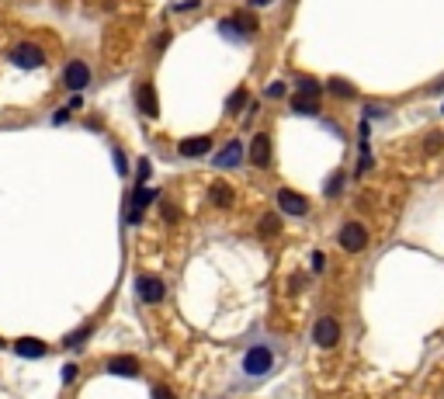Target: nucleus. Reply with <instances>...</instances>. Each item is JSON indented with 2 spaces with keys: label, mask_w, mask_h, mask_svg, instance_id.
<instances>
[{
  "label": "nucleus",
  "mask_w": 444,
  "mask_h": 399,
  "mask_svg": "<svg viewBox=\"0 0 444 399\" xmlns=\"http://www.w3.org/2000/svg\"><path fill=\"white\" fill-rule=\"evenodd\" d=\"M8 59H11L18 70H39V66H46V53H42V46H35V42H18V46L8 53Z\"/></svg>",
  "instance_id": "nucleus-1"
},
{
  "label": "nucleus",
  "mask_w": 444,
  "mask_h": 399,
  "mask_svg": "<svg viewBox=\"0 0 444 399\" xmlns=\"http://www.w3.org/2000/svg\"><path fill=\"white\" fill-rule=\"evenodd\" d=\"M271 368H275V351H271V347L257 344V347H250V351L243 354V371H247V375H268Z\"/></svg>",
  "instance_id": "nucleus-2"
},
{
  "label": "nucleus",
  "mask_w": 444,
  "mask_h": 399,
  "mask_svg": "<svg viewBox=\"0 0 444 399\" xmlns=\"http://www.w3.org/2000/svg\"><path fill=\"white\" fill-rule=\"evenodd\" d=\"M337 240H340V247H344L347 254H361V250L368 247V230H364L361 223H347Z\"/></svg>",
  "instance_id": "nucleus-3"
},
{
  "label": "nucleus",
  "mask_w": 444,
  "mask_h": 399,
  "mask_svg": "<svg viewBox=\"0 0 444 399\" xmlns=\"http://www.w3.org/2000/svg\"><path fill=\"white\" fill-rule=\"evenodd\" d=\"M313 340H316V347H337V340H340V323H337L333 316H323V319L313 326Z\"/></svg>",
  "instance_id": "nucleus-4"
},
{
  "label": "nucleus",
  "mask_w": 444,
  "mask_h": 399,
  "mask_svg": "<svg viewBox=\"0 0 444 399\" xmlns=\"http://www.w3.org/2000/svg\"><path fill=\"white\" fill-rule=\"evenodd\" d=\"M278 205H281V212L285 216H295V219H302V216H309V198H302L299 191H278Z\"/></svg>",
  "instance_id": "nucleus-5"
},
{
  "label": "nucleus",
  "mask_w": 444,
  "mask_h": 399,
  "mask_svg": "<svg viewBox=\"0 0 444 399\" xmlns=\"http://www.w3.org/2000/svg\"><path fill=\"white\" fill-rule=\"evenodd\" d=\"M63 84H66L70 91H84V87L91 84V66H87L84 59L66 63V70H63Z\"/></svg>",
  "instance_id": "nucleus-6"
},
{
  "label": "nucleus",
  "mask_w": 444,
  "mask_h": 399,
  "mask_svg": "<svg viewBox=\"0 0 444 399\" xmlns=\"http://www.w3.org/2000/svg\"><path fill=\"white\" fill-rule=\"evenodd\" d=\"M219 170H230V167H240L243 163V142L240 139H230L226 146H222L219 153H215V160H212Z\"/></svg>",
  "instance_id": "nucleus-7"
},
{
  "label": "nucleus",
  "mask_w": 444,
  "mask_h": 399,
  "mask_svg": "<svg viewBox=\"0 0 444 399\" xmlns=\"http://www.w3.org/2000/svg\"><path fill=\"white\" fill-rule=\"evenodd\" d=\"M156 198V187H146V184H139L136 191H132V205H129V223L132 226H139L142 223V209Z\"/></svg>",
  "instance_id": "nucleus-8"
},
{
  "label": "nucleus",
  "mask_w": 444,
  "mask_h": 399,
  "mask_svg": "<svg viewBox=\"0 0 444 399\" xmlns=\"http://www.w3.org/2000/svg\"><path fill=\"white\" fill-rule=\"evenodd\" d=\"M208 149H212V136H191V139H181V142H177V153L187 156V160L208 156Z\"/></svg>",
  "instance_id": "nucleus-9"
},
{
  "label": "nucleus",
  "mask_w": 444,
  "mask_h": 399,
  "mask_svg": "<svg viewBox=\"0 0 444 399\" xmlns=\"http://www.w3.org/2000/svg\"><path fill=\"white\" fill-rule=\"evenodd\" d=\"M136 104H139V111L149 115V118L160 115V98H156L153 84H139V87H136Z\"/></svg>",
  "instance_id": "nucleus-10"
},
{
  "label": "nucleus",
  "mask_w": 444,
  "mask_h": 399,
  "mask_svg": "<svg viewBox=\"0 0 444 399\" xmlns=\"http://www.w3.org/2000/svg\"><path fill=\"white\" fill-rule=\"evenodd\" d=\"M136 295H139L142 302H149V306H153V302H160V299L167 295V288H163V281H160V278H149V275H146V278H139V281H136Z\"/></svg>",
  "instance_id": "nucleus-11"
},
{
  "label": "nucleus",
  "mask_w": 444,
  "mask_h": 399,
  "mask_svg": "<svg viewBox=\"0 0 444 399\" xmlns=\"http://www.w3.org/2000/svg\"><path fill=\"white\" fill-rule=\"evenodd\" d=\"M250 163L254 167H268L271 163V139L261 132V136H254V142H250Z\"/></svg>",
  "instance_id": "nucleus-12"
},
{
  "label": "nucleus",
  "mask_w": 444,
  "mask_h": 399,
  "mask_svg": "<svg viewBox=\"0 0 444 399\" xmlns=\"http://www.w3.org/2000/svg\"><path fill=\"white\" fill-rule=\"evenodd\" d=\"M15 354H21V358H42V354H49V347H46V340H39V337H21V340L15 344Z\"/></svg>",
  "instance_id": "nucleus-13"
},
{
  "label": "nucleus",
  "mask_w": 444,
  "mask_h": 399,
  "mask_svg": "<svg viewBox=\"0 0 444 399\" xmlns=\"http://www.w3.org/2000/svg\"><path fill=\"white\" fill-rule=\"evenodd\" d=\"M208 202H212V205H219V209H230V205H233V187H230V184H222V180H219V184H212V187H208Z\"/></svg>",
  "instance_id": "nucleus-14"
},
{
  "label": "nucleus",
  "mask_w": 444,
  "mask_h": 399,
  "mask_svg": "<svg viewBox=\"0 0 444 399\" xmlns=\"http://www.w3.org/2000/svg\"><path fill=\"white\" fill-rule=\"evenodd\" d=\"M108 371H111V375H129V378H136V375H139V361L129 358V354H125V358H111V361H108Z\"/></svg>",
  "instance_id": "nucleus-15"
},
{
  "label": "nucleus",
  "mask_w": 444,
  "mask_h": 399,
  "mask_svg": "<svg viewBox=\"0 0 444 399\" xmlns=\"http://www.w3.org/2000/svg\"><path fill=\"white\" fill-rule=\"evenodd\" d=\"M288 108H292L295 115H320V98H306V94H295V98L288 101Z\"/></svg>",
  "instance_id": "nucleus-16"
},
{
  "label": "nucleus",
  "mask_w": 444,
  "mask_h": 399,
  "mask_svg": "<svg viewBox=\"0 0 444 399\" xmlns=\"http://www.w3.org/2000/svg\"><path fill=\"white\" fill-rule=\"evenodd\" d=\"M295 87H299V94H306V98H320V94H323L320 80H313V77H295Z\"/></svg>",
  "instance_id": "nucleus-17"
},
{
  "label": "nucleus",
  "mask_w": 444,
  "mask_h": 399,
  "mask_svg": "<svg viewBox=\"0 0 444 399\" xmlns=\"http://www.w3.org/2000/svg\"><path fill=\"white\" fill-rule=\"evenodd\" d=\"M330 94H337V98H354L358 91H354V84H347V80L333 77V80H330Z\"/></svg>",
  "instance_id": "nucleus-18"
},
{
  "label": "nucleus",
  "mask_w": 444,
  "mask_h": 399,
  "mask_svg": "<svg viewBox=\"0 0 444 399\" xmlns=\"http://www.w3.org/2000/svg\"><path fill=\"white\" fill-rule=\"evenodd\" d=\"M243 104H247V91H243V87H237V91L230 94V101H226V111H230V115H237V111H243Z\"/></svg>",
  "instance_id": "nucleus-19"
},
{
  "label": "nucleus",
  "mask_w": 444,
  "mask_h": 399,
  "mask_svg": "<svg viewBox=\"0 0 444 399\" xmlns=\"http://www.w3.org/2000/svg\"><path fill=\"white\" fill-rule=\"evenodd\" d=\"M278 230H281V219H278V216H264V219L257 223V233H261V236H275Z\"/></svg>",
  "instance_id": "nucleus-20"
},
{
  "label": "nucleus",
  "mask_w": 444,
  "mask_h": 399,
  "mask_svg": "<svg viewBox=\"0 0 444 399\" xmlns=\"http://www.w3.org/2000/svg\"><path fill=\"white\" fill-rule=\"evenodd\" d=\"M344 170H337V174H330V180H326V198H337L340 191H344Z\"/></svg>",
  "instance_id": "nucleus-21"
},
{
  "label": "nucleus",
  "mask_w": 444,
  "mask_h": 399,
  "mask_svg": "<svg viewBox=\"0 0 444 399\" xmlns=\"http://www.w3.org/2000/svg\"><path fill=\"white\" fill-rule=\"evenodd\" d=\"M441 142H444V136H441V132H434V136H427L423 149H427V153H437V149H441Z\"/></svg>",
  "instance_id": "nucleus-22"
},
{
  "label": "nucleus",
  "mask_w": 444,
  "mask_h": 399,
  "mask_svg": "<svg viewBox=\"0 0 444 399\" xmlns=\"http://www.w3.org/2000/svg\"><path fill=\"white\" fill-rule=\"evenodd\" d=\"M309 264H313V271H316V275H320V271H323V268H326V254H320V250H316V254H313V257H309Z\"/></svg>",
  "instance_id": "nucleus-23"
},
{
  "label": "nucleus",
  "mask_w": 444,
  "mask_h": 399,
  "mask_svg": "<svg viewBox=\"0 0 444 399\" xmlns=\"http://www.w3.org/2000/svg\"><path fill=\"white\" fill-rule=\"evenodd\" d=\"M163 219H167V223H177V219H181V212H177V209L167 202V205H163Z\"/></svg>",
  "instance_id": "nucleus-24"
},
{
  "label": "nucleus",
  "mask_w": 444,
  "mask_h": 399,
  "mask_svg": "<svg viewBox=\"0 0 444 399\" xmlns=\"http://www.w3.org/2000/svg\"><path fill=\"white\" fill-rule=\"evenodd\" d=\"M153 399H174V392L167 385H153Z\"/></svg>",
  "instance_id": "nucleus-25"
},
{
  "label": "nucleus",
  "mask_w": 444,
  "mask_h": 399,
  "mask_svg": "<svg viewBox=\"0 0 444 399\" xmlns=\"http://www.w3.org/2000/svg\"><path fill=\"white\" fill-rule=\"evenodd\" d=\"M73 378H77V364H63V382L70 385Z\"/></svg>",
  "instance_id": "nucleus-26"
},
{
  "label": "nucleus",
  "mask_w": 444,
  "mask_h": 399,
  "mask_svg": "<svg viewBox=\"0 0 444 399\" xmlns=\"http://www.w3.org/2000/svg\"><path fill=\"white\" fill-rule=\"evenodd\" d=\"M281 94H285V84H271L268 87V98H281Z\"/></svg>",
  "instance_id": "nucleus-27"
},
{
  "label": "nucleus",
  "mask_w": 444,
  "mask_h": 399,
  "mask_svg": "<svg viewBox=\"0 0 444 399\" xmlns=\"http://www.w3.org/2000/svg\"><path fill=\"white\" fill-rule=\"evenodd\" d=\"M115 167H118V174H125V156L115 149Z\"/></svg>",
  "instance_id": "nucleus-28"
},
{
  "label": "nucleus",
  "mask_w": 444,
  "mask_h": 399,
  "mask_svg": "<svg viewBox=\"0 0 444 399\" xmlns=\"http://www.w3.org/2000/svg\"><path fill=\"white\" fill-rule=\"evenodd\" d=\"M146 177H149V163H146V160H142V163H139V184H142V180H146Z\"/></svg>",
  "instance_id": "nucleus-29"
},
{
  "label": "nucleus",
  "mask_w": 444,
  "mask_h": 399,
  "mask_svg": "<svg viewBox=\"0 0 444 399\" xmlns=\"http://www.w3.org/2000/svg\"><path fill=\"white\" fill-rule=\"evenodd\" d=\"M264 4H271V0H250V8H264Z\"/></svg>",
  "instance_id": "nucleus-30"
}]
</instances>
